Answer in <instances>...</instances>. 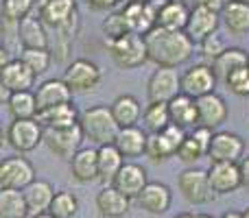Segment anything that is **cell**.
<instances>
[{
	"mask_svg": "<svg viewBox=\"0 0 249 218\" xmlns=\"http://www.w3.org/2000/svg\"><path fill=\"white\" fill-rule=\"evenodd\" d=\"M11 59H13V55L2 46V44H0V72H2V70L7 68V64H9Z\"/></svg>",
	"mask_w": 249,
	"mask_h": 218,
	"instance_id": "681fc988",
	"label": "cell"
},
{
	"mask_svg": "<svg viewBox=\"0 0 249 218\" xmlns=\"http://www.w3.org/2000/svg\"><path fill=\"white\" fill-rule=\"evenodd\" d=\"M146 44V59L158 68H175L193 57L195 44L184 31H166V29H151L144 35Z\"/></svg>",
	"mask_w": 249,
	"mask_h": 218,
	"instance_id": "6da1fadb",
	"label": "cell"
},
{
	"mask_svg": "<svg viewBox=\"0 0 249 218\" xmlns=\"http://www.w3.org/2000/svg\"><path fill=\"white\" fill-rule=\"evenodd\" d=\"M228 116H230L228 103L216 92L197 99V124L199 127H206L214 131V129H219L228 120Z\"/></svg>",
	"mask_w": 249,
	"mask_h": 218,
	"instance_id": "9a60e30c",
	"label": "cell"
},
{
	"mask_svg": "<svg viewBox=\"0 0 249 218\" xmlns=\"http://www.w3.org/2000/svg\"><path fill=\"white\" fill-rule=\"evenodd\" d=\"M190 135L195 137V142H197L199 146H201L203 151H206V155H208V149H210V142H212V135H214V131L212 129H206V127H195L193 129V133Z\"/></svg>",
	"mask_w": 249,
	"mask_h": 218,
	"instance_id": "f6af8a7d",
	"label": "cell"
},
{
	"mask_svg": "<svg viewBox=\"0 0 249 218\" xmlns=\"http://www.w3.org/2000/svg\"><path fill=\"white\" fill-rule=\"evenodd\" d=\"M81 142H83V133L79 124L68 129H44V144L59 159H68L70 162L72 155L81 149Z\"/></svg>",
	"mask_w": 249,
	"mask_h": 218,
	"instance_id": "8fae6325",
	"label": "cell"
},
{
	"mask_svg": "<svg viewBox=\"0 0 249 218\" xmlns=\"http://www.w3.org/2000/svg\"><path fill=\"white\" fill-rule=\"evenodd\" d=\"M221 24L232 35L249 33V0H228L219 13Z\"/></svg>",
	"mask_w": 249,
	"mask_h": 218,
	"instance_id": "603a6c76",
	"label": "cell"
},
{
	"mask_svg": "<svg viewBox=\"0 0 249 218\" xmlns=\"http://www.w3.org/2000/svg\"><path fill=\"white\" fill-rule=\"evenodd\" d=\"M33 94H35V103H37V111L72 101V92L64 83V79H46L44 83H39L35 87Z\"/></svg>",
	"mask_w": 249,
	"mask_h": 218,
	"instance_id": "ffe728a7",
	"label": "cell"
},
{
	"mask_svg": "<svg viewBox=\"0 0 249 218\" xmlns=\"http://www.w3.org/2000/svg\"><path fill=\"white\" fill-rule=\"evenodd\" d=\"M166 2H177V4H184V7H195V0H166Z\"/></svg>",
	"mask_w": 249,
	"mask_h": 218,
	"instance_id": "816d5d0a",
	"label": "cell"
},
{
	"mask_svg": "<svg viewBox=\"0 0 249 218\" xmlns=\"http://www.w3.org/2000/svg\"><path fill=\"white\" fill-rule=\"evenodd\" d=\"M225 85L236 96H249V66H243V68L234 70V72L225 79Z\"/></svg>",
	"mask_w": 249,
	"mask_h": 218,
	"instance_id": "7bdbcfd3",
	"label": "cell"
},
{
	"mask_svg": "<svg viewBox=\"0 0 249 218\" xmlns=\"http://www.w3.org/2000/svg\"><path fill=\"white\" fill-rule=\"evenodd\" d=\"M168 116H171V124H177L184 131L197 127V101L186 94H177L168 103Z\"/></svg>",
	"mask_w": 249,
	"mask_h": 218,
	"instance_id": "83f0119b",
	"label": "cell"
},
{
	"mask_svg": "<svg viewBox=\"0 0 249 218\" xmlns=\"http://www.w3.org/2000/svg\"><path fill=\"white\" fill-rule=\"evenodd\" d=\"M18 59H20L35 77H37V74H44L53 64V55L48 48H22Z\"/></svg>",
	"mask_w": 249,
	"mask_h": 218,
	"instance_id": "8d00e7d4",
	"label": "cell"
},
{
	"mask_svg": "<svg viewBox=\"0 0 249 218\" xmlns=\"http://www.w3.org/2000/svg\"><path fill=\"white\" fill-rule=\"evenodd\" d=\"M203 155H206V151L201 149V146L195 142V137L193 135H186V140L179 144V149H177V153H175V157L179 159L181 164H195L197 159H201Z\"/></svg>",
	"mask_w": 249,
	"mask_h": 218,
	"instance_id": "b9f144b4",
	"label": "cell"
},
{
	"mask_svg": "<svg viewBox=\"0 0 249 218\" xmlns=\"http://www.w3.org/2000/svg\"><path fill=\"white\" fill-rule=\"evenodd\" d=\"M138 205L140 210L149 212V214L155 216H162L171 210V203H173V192L166 184H160V181H149L144 185L140 194H138Z\"/></svg>",
	"mask_w": 249,
	"mask_h": 218,
	"instance_id": "e0dca14e",
	"label": "cell"
},
{
	"mask_svg": "<svg viewBox=\"0 0 249 218\" xmlns=\"http://www.w3.org/2000/svg\"><path fill=\"white\" fill-rule=\"evenodd\" d=\"M197 218H214V216H210V214H197Z\"/></svg>",
	"mask_w": 249,
	"mask_h": 218,
	"instance_id": "9f6ffc18",
	"label": "cell"
},
{
	"mask_svg": "<svg viewBox=\"0 0 249 218\" xmlns=\"http://www.w3.org/2000/svg\"><path fill=\"white\" fill-rule=\"evenodd\" d=\"M0 129H2V124H0Z\"/></svg>",
	"mask_w": 249,
	"mask_h": 218,
	"instance_id": "680465c9",
	"label": "cell"
},
{
	"mask_svg": "<svg viewBox=\"0 0 249 218\" xmlns=\"http://www.w3.org/2000/svg\"><path fill=\"white\" fill-rule=\"evenodd\" d=\"M109 57L112 61L123 70H133L146 64V44L144 37L138 33H124L123 37L109 39L107 42Z\"/></svg>",
	"mask_w": 249,
	"mask_h": 218,
	"instance_id": "277c9868",
	"label": "cell"
},
{
	"mask_svg": "<svg viewBox=\"0 0 249 218\" xmlns=\"http://www.w3.org/2000/svg\"><path fill=\"white\" fill-rule=\"evenodd\" d=\"M243 216H245V218H249V207H247L245 212H243Z\"/></svg>",
	"mask_w": 249,
	"mask_h": 218,
	"instance_id": "6f0895ef",
	"label": "cell"
},
{
	"mask_svg": "<svg viewBox=\"0 0 249 218\" xmlns=\"http://www.w3.org/2000/svg\"><path fill=\"white\" fill-rule=\"evenodd\" d=\"M7 107L13 120H31L37 116V103H35L33 92H13L9 96Z\"/></svg>",
	"mask_w": 249,
	"mask_h": 218,
	"instance_id": "836d02e7",
	"label": "cell"
},
{
	"mask_svg": "<svg viewBox=\"0 0 249 218\" xmlns=\"http://www.w3.org/2000/svg\"><path fill=\"white\" fill-rule=\"evenodd\" d=\"M216 74L212 70V66L206 64H195L186 70L184 74L179 77V87L181 94L190 96V99H201L206 94H212L216 90Z\"/></svg>",
	"mask_w": 249,
	"mask_h": 218,
	"instance_id": "30bf717a",
	"label": "cell"
},
{
	"mask_svg": "<svg viewBox=\"0 0 249 218\" xmlns=\"http://www.w3.org/2000/svg\"><path fill=\"white\" fill-rule=\"evenodd\" d=\"M18 37H20L22 48H48V37L46 31H44V24L35 16H26L24 20H20Z\"/></svg>",
	"mask_w": 249,
	"mask_h": 218,
	"instance_id": "d6a6232c",
	"label": "cell"
},
{
	"mask_svg": "<svg viewBox=\"0 0 249 218\" xmlns=\"http://www.w3.org/2000/svg\"><path fill=\"white\" fill-rule=\"evenodd\" d=\"M35 168L22 155L0 159V188L2 190H24L31 181H35Z\"/></svg>",
	"mask_w": 249,
	"mask_h": 218,
	"instance_id": "ba28073f",
	"label": "cell"
},
{
	"mask_svg": "<svg viewBox=\"0 0 249 218\" xmlns=\"http://www.w3.org/2000/svg\"><path fill=\"white\" fill-rule=\"evenodd\" d=\"M70 175L79 184H90L99 179V153L92 146H81L70 159Z\"/></svg>",
	"mask_w": 249,
	"mask_h": 218,
	"instance_id": "ac0fdd59",
	"label": "cell"
},
{
	"mask_svg": "<svg viewBox=\"0 0 249 218\" xmlns=\"http://www.w3.org/2000/svg\"><path fill=\"white\" fill-rule=\"evenodd\" d=\"M177 188H179L181 197L193 205H206L216 197L210 188V181H208V170H201V168L195 166L179 172Z\"/></svg>",
	"mask_w": 249,
	"mask_h": 218,
	"instance_id": "52a82bcc",
	"label": "cell"
},
{
	"mask_svg": "<svg viewBox=\"0 0 249 218\" xmlns=\"http://www.w3.org/2000/svg\"><path fill=\"white\" fill-rule=\"evenodd\" d=\"M77 212H79V199L74 197V192H70V190L55 192L51 207H48V214L55 218H72Z\"/></svg>",
	"mask_w": 249,
	"mask_h": 218,
	"instance_id": "74e56055",
	"label": "cell"
},
{
	"mask_svg": "<svg viewBox=\"0 0 249 218\" xmlns=\"http://www.w3.org/2000/svg\"><path fill=\"white\" fill-rule=\"evenodd\" d=\"M2 83L9 87V92H31V87L35 85V74L22 64L20 59H11L7 64V68L0 72Z\"/></svg>",
	"mask_w": 249,
	"mask_h": 218,
	"instance_id": "4316f807",
	"label": "cell"
},
{
	"mask_svg": "<svg viewBox=\"0 0 249 218\" xmlns=\"http://www.w3.org/2000/svg\"><path fill=\"white\" fill-rule=\"evenodd\" d=\"M173 218H197V216L190 214V212H181V214H177V216H173Z\"/></svg>",
	"mask_w": 249,
	"mask_h": 218,
	"instance_id": "db71d44e",
	"label": "cell"
},
{
	"mask_svg": "<svg viewBox=\"0 0 249 218\" xmlns=\"http://www.w3.org/2000/svg\"><path fill=\"white\" fill-rule=\"evenodd\" d=\"M35 0H2V7H0V17H7V20L20 22L26 16H31L33 11Z\"/></svg>",
	"mask_w": 249,
	"mask_h": 218,
	"instance_id": "f35d334b",
	"label": "cell"
},
{
	"mask_svg": "<svg viewBox=\"0 0 249 218\" xmlns=\"http://www.w3.org/2000/svg\"><path fill=\"white\" fill-rule=\"evenodd\" d=\"M146 137L149 133L140 127H123L118 131L116 140H114V146L121 151L123 157H140L144 155V149H146Z\"/></svg>",
	"mask_w": 249,
	"mask_h": 218,
	"instance_id": "484cf974",
	"label": "cell"
},
{
	"mask_svg": "<svg viewBox=\"0 0 249 218\" xmlns=\"http://www.w3.org/2000/svg\"><path fill=\"white\" fill-rule=\"evenodd\" d=\"M9 96H11V92H9V87L2 83V79H0V105H7L9 103Z\"/></svg>",
	"mask_w": 249,
	"mask_h": 218,
	"instance_id": "f907efd6",
	"label": "cell"
},
{
	"mask_svg": "<svg viewBox=\"0 0 249 218\" xmlns=\"http://www.w3.org/2000/svg\"><path fill=\"white\" fill-rule=\"evenodd\" d=\"M79 127H81L83 140H90L92 144L105 146V144H114L121 127L116 124L109 105H94L88 107L79 114Z\"/></svg>",
	"mask_w": 249,
	"mask_h": 218,
	"instance_id": "7a4b0ae2",
	"label": "cell"
},
{
	"mask_svg": "<svg viewBox=\"0 0 249 218\" xmlns=\"http://www.w3.org/2000/svg\"><path fill=\"white\" fill-rule=\"evenodd\" d=\"M238 172H241V188L249 190V155L238 162Z\"/></svg>",
	"mask_w": 249,
	"mask_h": 218,
	"instance_id": "c3c4849f",
	"label": "cell"
},
{
	"mask_svg": "<svg viewBox=\"0 0 249 218\" xmlns=\"http://www.w3.org/2000/svg\"><path fill=\"white\" fill-rule=\"evenodd\" d=\"M162 2L164 0H140V2L124 7L121 13L124 16L129 31L144 37L151 29H155V17H158V9L162 7Z\"/></svg>",
	"mask_w": 249,
	"mask_h": 218,
	"instance_id": "5bb4252c",
	"label": "cell"
},
{
	"mask_svg": "<svg viewBox=\"0 0 249 218\" xmlns=\"http://www.w3.org/2000/svg\"><path fill=\"white\" fill-rule=\"evenodd\" d=\"M219 24H221L219 13L208 11V9H201V7H193L190 9V17H188V24H186L184 33L188 35V37L193 39V44H195V42L206 39L208 35L216 33Z\"/></svg>",
	"mask_w": 249,
	"mask_h": 218,
	"instance_id": "44dd1931",
	"label": "cell"
},
{
	"mask_svg": "<svg viewBox=\"0 0 249 218\" xmlns=\"http://www.w3.org/2000/svg\"><path fill=\"white\" fill-rule=\"evenodd\" d=\"M79 114L81 111L74 107V103L70 101V103H61L44 111H37L35 120L42 124V129H68L79 124Z\"/></svg>",
	"mask_w": 249,
	"mask_h": 218,
	"instance_id": "7402d4cb",
	"label": "cell"
},
{
	"mask_svg": "<svg viewBox=\"0 0 249 218\" xmlns=\"http://www.w3.org/2000/svg\"><path fill=\"white\" fill-rule=\"evenodd\" d=\"M149 184V177H146V170L136 162H124L123 168L118 170V175L114 177L112 185L118 190L121 194L131 201V199H138V194L144 190V185Z\"/></svg>",
	"mask_w": 249,
	"mask_h": 218,
	"instance_id": "2e32d148",
	"label": "cell"
},
{
	"mask_svg": "<svg viewBox=\"0 0 249 218\" xmlns=\"http://www.w3.org/2000/svg\"><path fill=\"white\" fill-rule=\"evenodd\" d=\"M109 111H112L114 120H116L118 127H133V124L140 120L142 116V107L140 101L131 94H121L114 99V103L109 105Z\"/></svg>",
	"mask_w": 249,
	"mask_h": 218,
	"instance_id": "4dcf8cb0",
	"label": "cell"
},
{
	"mask_svg": "<svg viewBox=\"0 0 249 218\" xmlns=\"http://www.w3.org/2000/svg\"><path fill=\"white\" fill-rule=\"evenodd\" d=\"M190 17V7L177 2H166L164 0L162 7L158 9V17H155V26L166 31H186Z\"/></svg>",
	"mask_w": 249,
	"mask_h": 218,
	"instance_id": "f1b7e54d",
	"label": "cell"
},
{
	"mask_svg": "<svg viewBox=\"0 0 249 218\" xmlns=\"http://www.w3.org/2000/svg\"><path fill=\"white\" fill-rule=\"evenodd\" d=\"M243 66H249V52L243 50V48H225L214 61H212V70L216 74V81H223L234 72V70L243 68Z\"/></svg>",
	"mask_w": 249,
	"mask_h": 218,
	"instance_id": "f546056e",
	"label": "cell"
},
{
	"mask_svg": "<svg viewBox=\"0 0 249 218\" xmlns=\"http://www.w3.org/2000/svg\"><path fill=\"white\" fill-rule=\"evenodd\" d=\"M228 0H195V7H201V9H208V11H214V13H221V9L225 7Z\"/></svg>",
	"mask_w": 249,
	"mask_h": 218,
	"instance_id": "7dc6e473",
	"label": "cell"
},
{
	"mask_svg": "<svg viewBox=\"0 0 249 218\" xmlns=\"http://www.w3.org/2000/svg\"><path fill=\"white\" fill-rule=\"evenodd\" d=\"M33 218H55V216H51L48 212H44V214H35Z\"/></svg>",
	"mask_w": 249,
	"mask_h": 218,
	"instance_id": "11a10c76",
	"label": "cell"
},
{
	"mask_svg": "<svg viewBox=\"0 0 249 218\" xmlns=\"http://www.w3.org/2000/svg\"><path fill=\"white\" fill-rule=\"evenodd\" d=\"M208 181L214 194H232L241 188L238 164H210Z\"/></svg>",
	"mask_w": 249,
	"mask_h": 218,
	"instance_id": "d6986e66",
	"label": "cell"
},
{
	"mask_svg": "<svg viewBox=\"0 0 249 218\" xmlns=\"http://www.w3.org/2000/svg\"><path fill=\"white\" fill-rule=\"evenodd\" d=\"M4 140L9 142L18 155H24L35 151L44 142V129L35 118L31 120H11V124L4 131Z\"/></svg>",
	"mask_w": 249,
	"mask_h": 218,
	"instance_id": "5b68a950",
	"label": "cell"
},
{
	"mask_svg": "<svg viewBox=\"0 0 249 218\" xmlns=\"http://www.w3.org/2000/svg\"><path fill=\"white\" fill-rule=\"evenodd\" d=\"M39 20L64 37H74L72 33L77 31L79 22L77 0H44L39 7Z\"/></svg>",
	"mask_w": 249,
	"mask_h": 218,
	"instance_id": "3957f363",
	"label": "cell"
},
{
	"mask_svg": "<svg viewBox=\"0 0 249 218\" xmlns=\"http://www.w3.org/2000/svg\"><path fill=\"white\" fill-rule=\"evenodd\" d=\"M96 153H99V181H103V185H112L114 177L123 168L124 157L114 144L99 146Z\"/></svg>",
	"mask_w": 249,
	"mask_h": 218,
	"instance_id": "1f68e13d",
	"label": "cell"
},
{
	"mask_svg": "<svg viewBox=\"0 0 249 218\" xmlns=\"http://www.w3.org/2000/svg\"><path fill=\"white\" fill-rule=\"evenodd\" d=\"M29 210H26L24 197L20 190H2L0 188V218H26Z\"/></svg>",
	"mask_w": 249,
	"mask_h": 218,
	"instance_id": "e575fe53",
	"label": "cell"
},
{
	"mask_svg": "<svg viewBox=\"0 0 249 218\" xmlns=\"http://www.w3.org/2000/svg\"><path fill=\"white\" fill-rule=\"evenodd\" d=\"M142 122L149 133H162L171 124L168 103H149L142 111Z\"/></svg>",
	"mask_w": 249,
	"mask_h": 218,
	"instance_id": "d590c367",
	"label": "cell"
},
{
	"mask_svg": "<svg viewBox=\"0 0 249 218\" xmlns=\"http://www.w3.org/2000/svg\"><path fill=\"white\" fill-rule=\"evenodd\" d=\"M186 140V131L179 129L177 124H168L162 133H149L146 137V149L144 155L153 164H162L166 159L175 157L179 144Z\"/></svg>",
	"mask_w": 249,
	"mask_h": 218,
	"instance_id": "8992f818",
	"label": "cell"
},
{
	"mask_svg": "<svg viewBox=\"0 0 249 218\" xmlns=\"http://www.w3.org/2000/svg\"><path fill=\"white\" fill-rule=\"evenodd\" d=\"M22 197H24L29 214L35 216V214H44V212H48L53 197H55V190H53V185L48 184V181L35 179L22 190Z\"/></svg>",
	"mask_w": 249,
	"mask_h": 218,
	"instance_id": "d4e9b609",
	"label": "cell"
},
{
	"mask_svg": "<svg viewBox=\"0 0 249 218\" xmlns=\"http://www.w3.org/2000/svg\"><path fill=\"white\" fill-rule=\"evenodd\" d=\"M221 218H245V216H243V212H225Z\"/></svg>",
	"mask_w": 249,
	"mask_h": 218,
	"instance_id": "f5cc1de1",
	"label": "cell"
},
{
	"mask_svg": "<svg viewBox=\"0 0 249 218\" xmlns=\"http://www.w3.org/2000/svg\"><path fill=\"white\" fill-rule=\"evenodd\" d=\"M64 83L70 87V92H90L94 87H99L101 83V68L90 59H74L72 64H68L64 72Z\"/></svg>",
	"mask_w": 249,
	"mask_h": 218,
	"instance_id": "7c38bea8",
	"label": "cell"
},
{
	"mask_svg": "<svg viewBox=\"0 0 249 218\" xmlns=\"http://www.w3.org/2000/svg\"><path fill=\"white\" fill-rule=\"evenodd\" d=\"M225 48H228L225 46V39L221 37L219 33H212V35H208L206 39L199 42V50H201V55L206 57V59H210V61H214L216 57L225 50Z\"/></svg>",
	"mask_w": 249,
	"mask_h": 218,
	"instance_id": "ee69618b",
	"label": "cell"
},
{
	"mask_svg": "<svg viewBox=\"0 0 249 218\" xmlns=\"http://www.w3.org/2000/svg\"><path fill=\"white\" fill-rule=\"evenodd\" d=\"M129 207H131V201L114 185H103L96 194V210L101 218H123L129 212Z\"/></svg>",
	"mask_w": 249,
	"mask_h": 218,
	"instance_id": "cb8c5ba5",
	"label": "cell"
},
{
	"mask_svg": "<svg viewBox=\"0 0 249 218\" xmlns=\"http://www.w3.org/2000/svg\"><path fill=\"white\" fill-rule=\"evenodd\" d=\"M118 0H88V7L92 9V11H112V9H116Z\"/></svg>",
	"mask_w": 249,
	"mask_h": 218,
	"instance_id": "bcb514c9",
	"label": "cell"
},
{
	"mask_svg": "<svg viewBox=\"0 0 249 218\" xmlns=\"http://www.w3.org/2000/svg\"><path fill=\"white\" fill-rule=\"evenodd\" d=\"M18 29H20V22L7 20V17H0V37H2V46L9 52H20V37H18Z\"/></svg>",
	"mask_w": 249,
	"mask_h": 218,
	"instance_id": "ab89813d",
	"label": "cell"
},
{
	"mask_svg": "<svg viewBox=\"0 0 249 218\" xmlns=\"http://www.w3.org/2000/svg\"><path fill=\"white\" fill-rule=\"evenodd\" d=\"M208 157L210 164H238L245 157V140L232 131H214Z\"/></svg>",
	"mask_w": 249,
	"mask_h": 218,
	"instance_id": "9c48e42d",
	"label": "cell"
},
{
	"mask_svg": "<svg viewBox=\"0 0 249 218\" xmlns=\"http://www.w3.org/2000/svg\"><path fill=\"white\" fill-rule=\"evenodd\" d=\"M177 94H181V87L175 68H158L149 77V83H146L149 103H171Z\"/></svg>",
	"mask_w": 249,
	"mask_h": 218,
	"instance_id": "4fadbf2b",
	"label": "cell"
},
{
	"mask_svg": "<svg viewBox=\"0 0 249 218\" xmlns=\"http://www.w3.org/2000/svg\"><path fill=\"white\" fill-rule=\"evenodd\" d=\"M101 29H103V33L107 35V39H116V37H123L124 33H131L127 26V22H124V16L121 11H112L107 17L103 20V24H101Z\"/></svg>",
	"mask_w": 249,
	"mask_h": 218,
	"instance_id": "60d3db41",
	"label": "cell"
}]
</instances>
